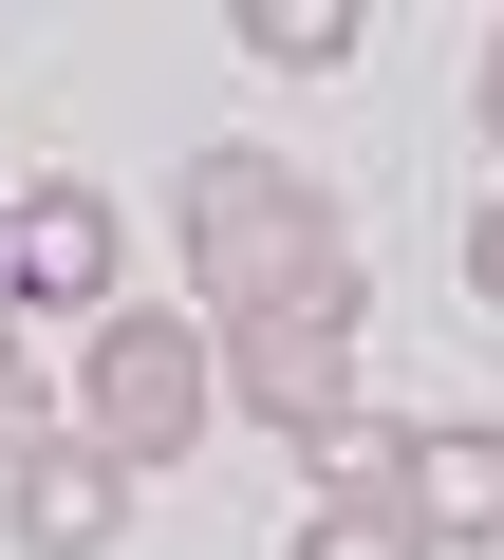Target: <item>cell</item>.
<instances>
[{
  "label": "cell",
  "mask_w": 504,
  "mask_h": 560,
  "mask_svg": "<svg viewBox=\"0 0 504 560\" xmlns=\"http://www.w3.org/2000/svg\"><path fill=\"white\" fill-rule=\"evenodd\" d=\"M168 261H187V318L224 337V318H281V300H318V280H355V224L281 150H187L168 168Z\"/></svg>",
  "instance_id": "6da1fadb"
},
{
  "label": "cell",
  "mask_w": 504,
  "mask_h": 560,
  "mask_svg": "<svg viewBox=\"0 0 504 560\" xmlns=\"http://www.w3.org/2000/svg\"><path fill=\"white\" fill-rule=\"evenodd\" d=\"M57 430L94 448V467H187L206 430H224V374H206V318H168V300H113L94 337H75V374H57Z\"/></svg>",
  "instance_id": "7a4b0ae2"
},
{
  "label": "cell",
  "mask_w": 504,
  "mask_h": 560,
  "mask_svg": "<svg viewBox=\"0 0 504 560\" xmlns=\"http://www.w3.org/2000/svg\"><path fill=\"white\" fill-rule=\"evenodd\" d=\"M355 337H374V280H318V300H281V318H224V337H206V374H224V411H243V430L318 448V430L355 411Z\"/></svg>",
  "instance_id": "3957f363"
},
{
  "label": "cell",
  "mask_w": 504,
  "mask_h": 560,
  "mask_svg": "<svg viewBox=\"0 0 504 560\" xmlns=\"http://www.w3.org/2000/svg\"><path fill=\"white\" fill-rule=\"evenodd\" d=\"M131 300V206L94 187V168H38L20 206H0V318H113Z\"/></svg>",
  "instance_id": "277c9868"
},
{
  "label": "cell",
  "mask_w": 504,
  "mask_h": 560,
  "mask_svg": "<svg viewBox=\"0 0 504 560\" xmlns=\"http://www.w3.org/2000/svg\"><path fill=\"white\" fill-rule=\"evenodd\" d=\"M0 523H20V560H113L131 541V467H94L75 430H38L20 467H0Z\"/></svg>",
  "instance_id": "5b68a950"
},
{
  "label": "cell",
  "mask_w": 504,
  "mask_h": 560,
  "mask_svg": "<svg viewBox=\"0 0 504 560\" xmlns=\"http://www.w3.org/2000/svg\"><path fill=\"white\" fill-rule=\"evenodd\" d=\"M392 523L448 560V541H504V430H411L392 448Z\"/></svg>",
  "instance_id": "8992f818"
},
{
  "label": "cell",
  "mask_w": 504,
  "mask_h": 560,
  "mask_svg": "<svg viewBox=\"0 0 504 560\" xmlns=\"http://www.w3.org/2000/svg\"><path fill=\"white\" fill-rule=\"evenodd\" d=\"M224 38H243V57H262V75H337V57L374 38V20H355V0H243V20H224Z\"/></svg>",
  "instance_id": "52a82bcc"
},
{
  "label": "cell",
  "mask_w": 504,
  "mask_h": 560,
  "mask_svg": "<svg viewBox=\"0 0 504 560\" xmlns=\"http://www.w3.org/2000/svg\"><path fill=\"white\" fill-rule=\"evenodd\" d=\"M392 448H411L392 411H337V430L300 448V486H318V504H392Z\"/></svg>",
  "instance_id": "ba28073f"
},
{
  "label": "cell",
  "mask_w": 504,
  "mask_h": 560,
  "mask_svg": "<svg viewBox=\"0 0 504 560\" xmlns=\"http://www.w3.org/2000/svg\"><path fill=\"white\" fill-rule=\"evenodd\" d=\"M281 560H430V541H411L392 504H300V523H281Z\"/></svg>",
  "instance_id": "9c48e42d"
},
{
  "label": "cell",
  "mask_w": 504,
  "mask_h": 560,
  "mask_svg": "<svg viewBox=\"0 0 504 560\" xmlns=\"http://www.w3.org/2000/svg\"><path fill=\"white\" fill-rule=\"evenodd\" d=\"M38 430H57V374H38V337H20V318H0V467H20Z\"/></svg>",
  "instance_id": "30bf717a"
},
{
  "label": "cell",
  "mask_w": 504,
  "mask_h": 560,
  "mask_svg": "<svg viewBox=\"0 0 504 560\" xmlns=\"http://www.w3.org/2000/svg\"><path fill=\"white\" fill-rule=\"evenodd\" d=\"M467 300L504 318V206H467Z\"/></svg>",
  "instance_id": "8fae6325"
},
{
  "label": "cell",
  "mask_w": 504,
  "mask_h": 560,
  "mask_svg": "<svg viewBox=\"0 0 504 560\" xmlns=\"http://www.w3.org/2000/svg\"><path fill=\"white\" fill-rule=\"evenodd\" d=\"M467 113H485V150H504V20H485V57H467Z\"/></svg>",
  "instance_id": "7c38bea8"
}]
</instances>
